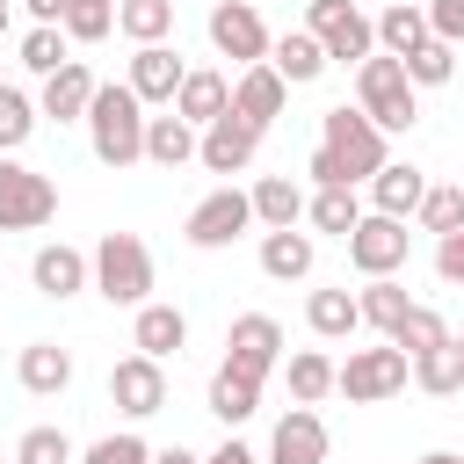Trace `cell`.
Wrapping results in <instances>:
<instances>
[{
  "label": "cell",
  "mask_w": 464,
  "mask_h": 464,
  "mask_svg": "<svg viewBox=\"0 0 464 464\" xmlns=\"http://www.w3.org/2000/svg\"><path fill=\"white\" fill-rule=\"evenodd\" d=\"M87 145H94L102 167H138L145 160V102L123 80L94 87V102H87Z\"/></svg>",
  "instance_id": "1"
},
{
  "label": "cell",
  "mask_w": 464,
  "mask_h": 464,
  "mask_svg": "<svg viewBox=\"0 0 464 464\" xmlns=\"http://www.w3.org/2000/svg\"><path fill=\"white\" fill-rule=\"evenodd\" d=\"M355 109H362V116H370L384 138L420 123V94H413L406 65H399V58H384V51H370V58L355 65Z\"/></svg>",
  "instance_id": "2"
},
{
  "label": "cell",
  "mask_w": 464,
  "mask_h": 464,
  "mask_svg": "<svg viewBox=\"0 0 464 464\" xmlns=\"http://www.w3.org/2000/svg\"><path fill=\"white\" fill-rule=\"evenodd\" d=\"M87 268H94V290L109 304H130V312L152 304V246L138 232H102L94 254H87Z\"/></svg>",
  "instance_id": "3"
},
{
  "label": "cell",
  "mask_w": 464,
  "mask_h": 464,
  "mask_svg": "<svg viewBox=\"0 0 464 464\" xmlns=\"http://www.w3.org/2000/svg\"><path fill=\"white\" fill-rule=\"evenodd\" d=\"M413 384V362H406V348H348V362H334V392L348 399V406H377V399H392V392H406Z\"/></svg>",
  "instance_id": "4"
},
{
  "label": "cell",
  "mask_w": 464,
  "mask_h": 464,
  "mask_svg": "<svg viewBox=\"0 0 464 464\" xmlns=\"http://www.w3.org/2000/svg\"><path fill=\"white\" fill-rule=\"evenodd\" d=\"M319 145L341 160V174H348V181H370V174L392 160V152H384V130H377L362 109H348V102L319 116Z\"/></svg>",
  "instance_id": "5"
},
{
  "label": "cell",
  "mask_w": 464,
  "mask_h": 464,
  "mask_svg": "<svg viewBox=\"0 0 464 464\" xmlns=\"http://www.w3.org/2000/svg\"><path fill=\"white\" fill-rule=\"evenodd\" d=\"M304 29L319 36L326 65H362L377 51V29H370V14L355 0H304Z\"/></svg>",
  "instance_id": "6"
},
{
  "label": "cell",
  "mask_w": 464,
  "mask_h": 464,
  "mask_svg": "<svg viewBox=\"0 0 464 464\" xmlns=\"http://www.w3.org/2000/svg\"><path fill=\"white\" fill-rule=\"evenodd\" d=\"M51 218H58V181L22 160H0V232H36Z\"/></svg>",
  "instance_id": "7"
},
{
  "label": "cell",
  "mask_w": 464,
  "mask_h": 464,
  "mask_svg": "<svg viewBox=\"0 0 464 464\" xmlns=\"http://www.w3.org/2000/svg\"><path fill=\"white\" fill-rule=\"evenodd\" d=\"M341 246H348V268L370 283V276H399V268H406L413 232H406V218H377V210H362V225H355Z\"/></svg>",
  "instance_id": "8"
},
{
  "label": "cell",
  "mask_w": 464,
  "mask_h": 464,
  "mask_svg": "<svg viewBox=\"0 0 464 464\" xmlns=\"http://www.w3.org/2000/svg\"><path fill=\"white\" fill-rule=\"evenodd\" d=\"M225 370L246 384H268V370H283V326L268 312H239L225 326Z\"/></svg>",
  "instance_id": "9"
},
{
  "label": "cell",
  "mask_w": 464,
  "mask_h": 464,
  "mask_svg": "<svg viewBox=\"0 0 464 464\" xmlns=\"http://www.w3.org/2000/svg\"><path fill=\"white\" fill-rule=\"evenodd\" d=\"M246 225H254V203H246V188H232V181H225V188H210V196L188 210L181 239H188V246H203V254H218V246H232Z\"/></svg>",
  "instance_id": "10"
},
{
  "label": "cell",
  "mask_w": 464,
  "mask_h": 464,
  "mask_svg": "<svg viewBox=\"0 0 464 464\" xmlns=\"http://www.w3.org/2000/svg\"><path fill=\"white\" fill-rule=\"evenodd\" d=\"M210 44H218V58H232L239 72L246 65H261L268 58V29H261V14H254V0H218L210 7Z\"/></svg>",
  "instance_id": "11"
},
{
  "label": "cell",
  "mask_w": 464,
  "mask_h": 464,
  "mask_svg": "<svg viewBox=\"0 0 464 464\" xmlns=\"http://www.w3.org/2000/svg\"><path fill=\"white\" fill-rule=\"evenodd\" d=\"M261 138H268V130H254L246 116H232V109H225L218 123H203V130H196V160H203L210 174H246V167H254V152H261Z\"/></svg>",
  "instance_id": "12"
},
{
  "label": "cell",
  "mask_w": 464,
  "mask_h": 464,
  "mask_svg": "<svg viewBox=\"0 0 464 464\" xmlns=\"http://www.w3.org/2000/svg\"><path fill=\"white\" fill-rule=\"evenodd\" d=\"M109 406H116L123 420H152V413L167 406V370H160L152 355H123V362L109 370Z\"/></svg>",
  "instance_id": "13"
},
{
  "label": "cell",
  "mask_w": 464,
  "mask_h": 464,
  "mask_svg": "<svg viewBox=\"0 0 464 464\" xmlns=\"http://www.w3.org/2000/svg\"><path fill=\"white\" fill-rule=\"evenodd\" d=\"M181 80H188V65H181L174 44H138V51H130V80H123V87H130L145 109H152V102L174 109V87H181Z\"/></svg>",
  "instance_id": "14"
},
{
  "label": "cell",
  "mask_w": 464,
  "mask_h": 464,
  "mask_svg": "<svg viewBox=\"0 0 464 464\" xmlns=\"http://www.w3.org/2000/svg\"><path fill=\"white\" fill-rule=\"evenodd\" d=\"M29 283H36V297H51V304H65V297H80V290H94V268H87V254L80 246H36V261H29Z\"/></svg>",
  "instance_id": "15"
},
{
  "label": "cell",
  "mask_w": 464,
  "mask_h": 464,
  "mask_svg": "<svg viewBox=\"0 0 464 464\" xmlns=\"http://www.w3.org/2000/svg\"><path fill=\"white\" fill-rule=\"evenodd\" d=\"M94 72L80 65V58H65L51 80H44V94H36V116H51V123H87V102H94Z\"/></svg>",
  "instance_id": "16"
},
{
  "label": "cell",
  "mask_w": 464,
  "mask_h": 464,
  "mask_svg": "<svg viewBox=\"0 0 464 464\" xmlns=\"http://www.w3.org/2000/svg\"><path fill=\"white\" fill-rule=\"evenodd\" d=\"M268 464H326V420L312 406H290L268 435Z\"/></svg>",
  "instance_id": "17"
},
{
  "label": "cell",
  "mask_w": 464,
  "mask_h": 464,
  "mask_svg": "<svg viewBox=\"0 0 464 464\" xmlns=\"http://www.w3.org/2000/svg\"><path fill=\"white\" fill-rule=\"evenodd\" d=\"M225 109H232V80L210 72V65H188V80L174 87V116H181L188 130H203V123H218Z\"/></svg>",
  "instance_id": "18"
},
{
  "label": "cell",
  "mask_w": 464,
  "mask_h": 464,
  "mask_svg": "<svg viewBox=\"0 0 464 464\" xmlns=\"http://www.w3.org/2000/svg\"><path fill=\"white\" fill-rule=\"evenodd\" d=\"M283 102H290V87L268 72V58L246 65V72H232V116H246L254 130H268V123L283 116Z\"/></svg>",
  "instance_id": "19"
},
{
  "label": "cell",
  "mask_w": 464,
  "mask_h": 464,
  "mask_svg": "<svg viewBox=\"0 0 464 464\" xmlns=\"http://www.w3.org/2000/svg\"><path fill=\"white\" fill-rule=\"evenodd\" d=\"M420 196H428V174H420L413 160H384V167L370 174V210H377V218H413Z\"/></svg>",
  "instance_id": "20"
},
{
  "label": "cell",
  "mask_w": 464,
  "mask_h": 464,
  "mask_svg": "<svg viewBox=\"0 0 464 464\" xmlns=\"http://www.w3.org/2000/svg\"><path fill=\"white\" fill-rule=\"evenodd\" d=\"M130 348L152 355V362L181 355V348H188V319H181V304H138V319H130Z\"/></svg>",
  "instance_id": "21"
},
{
  "label": "cell",
  "mask_w": 464,
  "mask_h": 464,
  "mask_svg": "<svg viewBox=\"0 0 464 464\" xmlns=\"http://www.w3.org/2000/svg\"><path fill=\"white\" fill-rule=\"evenodd\" d=\"M246 203H254V225H261V232H290V225H304V188H297L290 174H261V181L246 188Z\"/></svg>",
  "instance_id": "22"
},
{
  "label": "cell",
  "mask_w": 464,
  "mask_h": 464,
  "mask_svg": "<svg viewBox=\"0 0 464 464\" xmlns=\"http://www.w3.org/2000/svg\"><path fill=\"white\" fill-rule=\"evenodd\" d=\"M268 72H276L283 87H312V80L326 72V51H319V36H312V29H290V36H276V44H268Z\"/></svg>",
  "instance_id": "23"
},
{
  "label": "cell",
  "mask_w": 464,
  "mask_h": 464,
  "mask_svg": "<svg viewBox=\"0 0 464 464\" xmlns=\"http://www.w3.org/2000/svg\"><path fill=\"white\" fill-rule=\"evenodd\" d=\"M14 377H22V392L58 399V392L72 384V348H58V341H29V348H22V362H14Z\"/></svg>",
  "instance_id": "24"
},
{
  "label": "cell",
  "mask_w": 464,
  "mask_h": 464,
  "mask_svg": "<svg viewBox=\"0 0 464 464\" xmlns=\"http://www.w3.org/2000/svg\"><path fill=\"white\" fill-rule=\"evenodd\" d=\"M312 261H319V246H312V232H261V276H276V283H304L312 276Z\"/></svg>",
  "instance_id": "25"
},
{
  "label": "cell",
  "mask_w": 464,
  "mask_h": 464,
  "mask_svg": "<svg viewBox=\"0 0 464 464\" xmlns=\"http://www.w3.org/2000/svg\"><path fill=\"white\" fill-rule=\"evenodd\" d=\"M370 29H377V51H384V58H406V51L428 44V14H420V0H392Z\"/></svg>",
  "instance_id": "26"
},
{
  "label": "cell",
  "mask_w": 464,
  "mask_h": 464,
  "mask_svg": "<svg viewBox=\"0 0 464 464\" xmlns=\"http://www.w3.org/2000/svg\"><path fill=\"white\" fill-rule=\"evenodd\" d=\"M145 160H152V167H167V174H174V167H188V160H196V130H188L174 109H167V116H145Z\"/></svg>",
  "instance_id": "27"
},
{
  "label": "cell",
  "mask_w": 464,
  "mask_h": 464,
  "mask_svg": "<svg viewBox=\"0 0 464 464\" xmlns=\"http://www.w3.org/2000/svg\"><path fill=\"white\" fill-rule=\"evenodd\" d=\"M304 225L348 239V232L362 225V196H355V188H312V196H304Z\"/></svg>",
  "instance_id": "28"
},
{
  "label": "cell",
  "mask_w": 464,
  "mask_h": 464,
  "mask_svg": "<svg viewBox=\"0 0 464 464\" xmlns=\"http://www.w3.org/2000/svg\"><path fill=\"white\" fill-rule=\"evenodd\" d=\"M304 326H312L319 341H348V334L362 326L355 290H312V297H304Z\"/></svg>",
  "instance_id": "29"
},
{
  "label": "cell",
  "mask_w": 464,
  "mask_h": 464,
  "mask_svg": "<svg viewBox=\"0 0 464 464\" xmlns=\"http://www.w3.org/2000/svg\"><path fill=\"white\" fill-rule=\"evenodd\" d=\"M406 304H413V297H406L399 276H370V283L355 290V312H362V326H377V334H392V326L406 319Z\"/></svg>",
  "instance_id": "30"
},
{
  "label": "cell",
  "mask_w": 464,
  "mask_h": 464,
  "mask_svg": "<svg viewBox=\"0 0 464 464\" xmlns=\"http://www.w3.org/2000/svg\"><path fill=\"white\" fill-rule=\"evenodd\" d=\"M283 377H290V399L297 406H319L334 392V355L326 348H297V355H283Z\"/></svg>",
  "instance_id": "31"
},
{
  "label": "cell",
  "mask_w": 464,
  "mask_h": 464,
  "mask_svg": "<svg viewBox=\"0 0 464 464\" xmlns=\"http://www.w3.org/2000/svg\"><path fill=\"white\" fill-rule=\"evenodd\" d=\"M384 341H392V348H406V362H413V355H428V348H442V341H450V319H442L435 304H406V319H399Z\"/></svg>",
  "instance_id": "32"
},
{
  "label": "cell",
  "mask_w": 464,
  "mask_h": 464,
  "mask_svg": "<svg viewBox=\"0 0 464 464\" xmlns=\"http://www.w3.org/2000/svg\"><path fill=\"white\" fill-rule=\"evenodd\" d=\"M413 384H420L428 399H457V392H464V355H457V341L413 355Z\"/></svg>",
  "instance_id": "33"
},
{
  "label": "cell",
  "mask_w": 464,
  "mask_h": 464,
  "mask_svg": "<svg viewBox=\"0 0 464 464\" xmlns=\"http://www.w3.org/2000/svg\"><path fill=\"white\" fill-rule=\"evenodd\" d=\"M116 29H123L130 44H167L174 0H116Z\"/></svg>",
  "instance_id": "34"
},
{
  "label": "cell",
  "mask_w": 464,
  "mask_h": 464,
  "mask_svg": "<svg viewBox=\"0 0 464 464\" xmlns=\"http://www.w3.org/2000/svg\"><path fill=\"white\" fill-rule=\"evenodd\" d=\"M254 406H261V384H246V377H232V370L218 362V377H210V413H218L225 428H239V420H254Z\"/></svg>",
  "instance_id": "35"
},
{
  "label": "cell",
  "mask_w": 464,
  "mask_h": 464,
  "mask_svg": "<svg viewBox=\"0 0 464 464\" xmlns=\"http://www.w3.org/2000/svg\"><path fill=\"white\" fill-rule=\"evenodd\" d=\"M399 65H406V80H413V94H420V87H450V72H457V44H442V36H428V44H420V51H406Z\"/></svg>",
  "instance_id": "36"
},
{
  "label": "cell",
  "mask_w": 464,
  "mask_h": 464,
  "mask_svg": "<svg viewBox=\"0 0 464 464\" xmlns=\"http://www.w3.org/2000/svg\"><path fill=\"white\" fill-rule=\"evenodd\" d=\"M413 218H420V232H435V239L457 232V225H464V181H428V196H420Z\"/></svg>",
  "instance_id": "37"
},
{
  "label": "cell",
  "mask_w": 464,
  "mask_h": 464,
  "mask_svg": "<svg viewBox=\"0 0 464 464\" xmlns=\"http://www.w3.org/2000/svg\"><path fill=\"white\" fill-rule=\"evenodd\" d=\"M29 130H36V102L22 87H0V160H14L29 145Z\"/></svg>",
  "instance_id": "38"
},
{
  "label": "cell",
  "mask_w": 464,
  "mask_h": 464,
  "mask_svg": "<svg viewBox=\"0 0 464 464\" xmlns=\"http://www.w3.org/2000/svg\"><path fill=\"white\" fill-rule=\"evenodd\" d=\"M14 58H22V65H29L36 80H51V72H58V65H65L72 51H65V29H51V22H36V29L22 36V51H14Z\"/></svg>",
  "instance_id": "39"
},
{
  "label": "cell",
  "mask_w": 464,
  "mask_h": 464,
  "mask_svg": "<svg viewBox=\"0 0 464 464\" xmlns=\"http://www.w3.org/2000/svg\"><path fill=\"white\" fill-rule=\"evenodd\" d=\"M58 29H65V44H102V36L116 29V7H102V0H65Z\"/></svg>",
  "instance_id": "40"
},
{
  "label": "cell",
  "mask_w": 464,
  "mask_h": 464,
  "mask_svg": "<svg viewBox=\"0 0 464 464\" xmlns=\"http://www.w3.org/2000/svg\"><path fill=\"white\" fill-rule=\"evenodd\" d=\"M80 464H152V442H145V435H130V428H116V435L87 442V450H80Z\"/></svg>",
  "instance_id": "41"
},
{
  "label": "cell",
  "mask_w": 464,
  "mask_h": 464,
  "mask_svg": "<svg viewBox=\"0 0 464 464\" xmlns=\"http://www.w3.org/2000/svg\"><path fill=\"white\" fill-rule=\"evenodd\" d=\"M14 464H72V442H65V428H29V435L14 442Z\"/></svg>",
  "instance_id": "42"
},
{
  "label": "cell",
  "mask_w": 464,
  "mask_h": 464,
  "mask_svg": "<svg viewBox=\"0 0 464 464\" xmlns=\"http://www.w3.org/2000/svg\"><path fill=\"white\" fill-rule=\"evenodd\" d=\"M420 14H428V36H442V44H464V0H428Z\"/></svg>",
  "instance_id": "43"
},
{
  "label": "cell",
  "mask_w": 464,
  "mask_h": 464,
  "mask_svg": "<svg viewBox=\"0 0 464 464\" xmlns=\"http://www.w3.org/2000/svg\"><path fill=\"white\" fill-rule=\"evenodd\" d=\"M435 276H442V283H464V225L435 239Z\"/></svg>",
  "instance_id": "44"
},
{
  "label": "cell",
  "mask_w": 464,
  "mask_h": 464,
  "mask_svg": "<svg viewBox=\"0 0 464 464\" xmlns=\"http://www.w3.org/2000/svg\"><path fill=\"white\" fill-rule=\"evenodd\" d=\"M304 174H312V188H355V181H348V174H341V160H334V152H326V145H319V152H312V160H304Z\"/></svg>",
  "instance_id": "45"
},
{
  "label": "cell",
  "mask_w": 464,
  "mask_h": 464,
  "mask_svg": "<svg viewBox=\"0 0 464 464\" xmlns=\"http://www.w3.org/2000/svg\"><path fill=\"white\" fill-rule=\"evenodd\" d=\"M203 464H261V457H254V450H246L239 435H225V442H218V450H210Z\"/></svg>",
  "instance_id": "46"
},
{
  "label": "cell",
  "mask_w": 464,
  "mask_h": 464,
  "mask_svg": "<svg viewBox=\"0 0 464 464\" xmlns=\"http://www.w3.org/2000/svg\"><path fill=\"white\" fill-rule=\"evenodd\" d=\"M152 464H203L196 450H181V442H167V450H152Z\"/></svg>",
  "instance_id": "47"
},
{
  "label": "cell",
  "mask_w": 464,
  "mask_h": 464,
  "mask_svg": "<svg viewBox=\"0 0 464 464\" xmlns=\"http://www.w3.org/2000/svg\"><path fill=\"white\" fill-rule=\"evenodd\" d=\"M22 7H29L36 22H51V29H58V14H65V0H22Z\"/></svg>",
  "instance_id": "48"
},
{
  "label": "cell",
  "mask_w": 464,
  "mask_h": 464,
  "mask_svg": "<svg viewBox=\"0 0 464 464\" xmlns=\"http://www.w3.org/2000/svg\"><path fill=\"white\" fill-rule=\"evenodd\" d=\"M420 464H464V457H457V450H428Z\"/></svg>",
  "instance_id": "49"
},
{
  "label": "cell",
  "mask_w": 464,
  "mask_h": 464,
  "mask_svg": "<svg viewBox=\"0 0 464 464\" xmlns=\"http://www.w3.org/2000/svg\"><path fill=\"white\" fill-rule=\"evenodd\" d=\"M0 36H7V0H0Z\"/></svg>",
  "instance_id": "50"
},
{
  "label": "cell",
  "mask_w": 464,
  "mask_h": 464,
  "mask_svg": "<svg viewBox=\"0 0 464 464\" xmlns=\"http://www.w3.org/2000/svg\"><path fill=\"white\" fill-rule=\"evenodd\" d=\"M450 341H457V355H464V326H457V334H450Z\"/></svg>",
  "instance_id": "51"
},
{
  "label": "cell",
  "mask_w": 464,
  "mask_h": 464,
  "mask_svg": "<svg viewBox=\"0 0 464 464\" xmlns=\"http://www.w3.org/2000/svg\"><path fill=\"white\" fill-rule=\"evenodd\" d=\"M102 7H116V0H102Z\"/></svg>",
  "instance_id": "52"
},
{
  "label": "cell",
  "mask_w": 464,
  "mask_h": 464,
  "mask_svg": "<svg viewBox=\"0 0 464 464\" xmlns=\"http://www.w3.org/2000/svg\"><path fill=\"white\" fill-rule=\"evenodd\" d=\"M7 464H14V457H7Z\"/></svg>",
  "instance_id": "53"
},
{
  "label": "cell",
  "mask_w": 464,
  "mask_h": 464,
  "mask_svg": "<svg viewBox=\"0 0 464 464\" xmlns=\"http://www.w3.org/2000/svg\"><path fill=\"white\" fill-rule=\"evenodd\" d=\"M7 7H14V0H7Z\"/></svg>",
  "instance_id": "54"
},
{
  "label": "cell",
  "mask_w": 464,
  "mask_h": 464,
  "mask_svg": "<svg viewBox=\"0 0 464 464\" xmlns=\"http://www.w3.org/2000/svg\"><path fill=\"white\" fill-rule=\"evenodd\" d=\"M0 87H7V80H0Z\"/></svg>",
  "instance_id": "55"
}]
</instances>
